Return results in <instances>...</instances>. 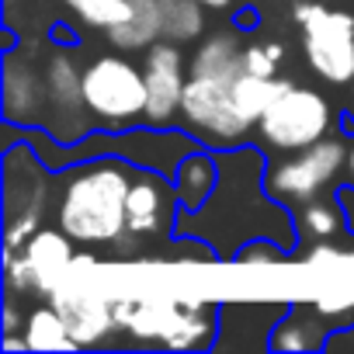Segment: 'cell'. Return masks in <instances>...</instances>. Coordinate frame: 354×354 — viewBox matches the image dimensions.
Listing matches in <instances>:
<instances>
[{"label": "cell", "instance_id": "19", "mask_svg": "<svg viewBox=\"0 0 354 354\" xmlns=\"http://www.w3.org/2000/svg\"><path fill=\"white\" fill-rule=\"evenodd\" d=\"M299 230L309 233L313 240H330L340 233V205H330V202H306L302 212H299Z\"/></svg>", "mask_w": 354, "mask_h": 354}, {"label": "cell", "instance_id": "13", "mask_svg": "<svg viewBox=\"0 0 354 354\" xmlns=\"http://www.w3.org/2000/svg\"><path fill=\"white\" fill-rule=\"evenodd\" d=\"M170 181H174L181 209H188V212L202 209L219 185V156L209 153V149H192L181 163H177Z\"/></svg>", "mask_w": 354, "mask_h": 354}, {"label": "cell", "instance_id": "14", "mask_svg": "<svg viewBox=\"0 0 354 354\" xmlns=\"http://www.w3.org/2000/svg\"><path fill=\"white\" fill-rule=\"evenodd\" d=\"M163 39V4L160 0H132L125 21L108 28V42L118 53H139Z\"/></svg>", "mask_w": 354, "mask_h": 354}, {"label": "cell", "instance_id": "24", "mask_svg": "<svg viewBox=\"0 0 354 354\" xmlns=\"http://www.w3.org/2000/svg\"><path fill=\"white\" fill-rule=\"evenodd\" d=\"M195 4H202V8H216V11H223V8H230L233 0H195Z\"/></svg>", "mask_w": 354, "mask_h": 354}, {"label": "cell", "instance_id": "3", "mask_svg": "<svg viewBox=\"0 0 354 354\" xmlns=\"http://www.w3.org/2000/svg\"><path fill=\"white\" fill-rule=\"evenodd\" d=\"M240 70L243 66L219 70V73H188L185 97H181V118L188 132L202 139L205 146H219V149L243 146V139L254 129V122L240 111L236 91H233Z\"/></svg>", "mask_w": 354, "mask_h": 354}, {"label": "cell", "instance_id": "9", "mask_svg": "<svg viewBox=\"0 0 354 354\" xmlns=\"http://www.w3.org/2000/svg\"><path fill=\"white\" fill-rule=\"evenodd\" d=\"M49 302L63 313L77 347H104L111 340V333L118 330L115 319V302L101 292L84 288L73 274L49 295Z\"/></svg>", "mask_w": 354, "mask_h": 354}, {"label": "cell", "instance_id": "15", "mask_svg": "<svg viewBox=\"0 0 354 354\" xmlns=\"http://www.w3.org/2000/svg\"><path fill=\"white\" fill-rule=\"evenodd\" d=\"M25 340H28V351H80L70 326H66V319H63V313L53 302L28 313Z\"/></svg>", "mask_w": 354, "mask_h": 354}, {"label": "cell", "instance_id": "1", "mask_svg": "<svg viewBox=\"0 0 354 354\" xmlns=\"http://www.w3.org/2000/svg\"><path fill=\"white\" fill-rule=\"evenodd\" d=\"M268 163L257 149L250 146H230L219 153V185L212 198L188 212L177 209L174 236H198L205 240L219 257H236L250 240H261V226L250 223V212H268L278 216L285 212V202H278L268 185ZM268 240V236H264Z\"/></svg>", "mask_w": 354, "mask_h": 354}, {"label": "cell", "instance_id": "5", "mask_svg": "<svg viewBox=\"0 0 354 354\" xmlns=\"http://www.w3.org/2000/svg\"><path fill=\"white\" fill-rule=\"evenodd\" d=\"M295 21L302 28V56L326 84L354 80V15L316 0H295Z\"/></svg>", "mask_w": 354, "mask_h": 354}, {"label": "cell", "instance_id": "7", "mask_svg": "<svg viewBox=\"0 0 354 354\" xmlns=\"http://www.w3.org/2000/svg\"><path fill=\"white\" fill-rule=\"evenodd\" d=\"M347 163V146L340 139H319L306 149H295L288 160L271 163L264 185L285 205H306L323 195V188Z\"/></svg>", "mask_w": 354, "mask_h": 354}, {"label": "cell", "instance_id": "16", "mask_svg": "<svg viewBox=\"0 0 354 354\" xmlns=\"http://www.w3.org/2000/svg\"><path fill=\"white\" fill-rule=\"evenodd\" d=\"M326 330H330L326 323H316V319L306 323V309H292L285 319H278L271 326L268 347H274V351H316V347H323Z\"/></svg>", "mask_w": 354, "mask_h": 354}, {"label": "cell", "instance_id": "2", "mask_svg": "<svg viewBox=\"0 0 354 354\" xmlns=\"http://www.w3.org/2000/svg\"><path fill=\"white\" fill-rule=\"evenodd\" d=\"M125 156H94L66 170L56 205V223L73 243L111 247L129 233V188L132 170Z\"/></svg>", "mask_w": 354, "mask_h": 354}, {"label": "cell", "instance_id": "25", "mask_svg": "<svg viewBox=\"0 0 354 354\" xmlns=\"http://www.w3.org/2000/svg\"><path fill=\"white\" fill-rule=\"evenodd\" d=\"M344 167H347V177H351V185H354V146L347 149V163Z\"/></svg>", "mask_w": 354, "mask_h": 354}, {"label": "cell", "instance_id": "17", "mask_svg": "<svg viewBox=\"0 0 354 354\" xmlns=\"http://www.w3.org/2000/svg\"><path fill=\"white\" fill-rule=\"evenodd\" d=\"M160 4H163V39L192 42L195 35H202L205 28L202 4H195V0H160Z\"/></svg>", "mask_w": 354, "mask_h": 354}, {"label": "cell", "instance_id": "20", "mask_svg": "<svg viewBox=\"0 0 354 354\" xmlns=\"http://www.w3.org/2000/svg\"><path fill=\"white\" fill-rule=\"evenodd\" d=\"M281 56H285L281 42H250L243 46V70L254 77H274Z\"/></svg>", "mask_w": 354, "mask_h": 354}, {"label": "cell", "instance_id": "4", "mask_svg": "<svg viewBox=\"0 0 354 354\" xmlns=\"http://www.w3.org/2000/svg\"><path fill=\"white\" fill-rule=\"evenodd\" d=\"M84 104L104 129H129L146 111V73L118 53H104L84 70Z\"/></svg>", "mask_w": 354, "mask_h": 354}, {"label": "cell", "instance_id": "11", "mask_svg": "<svg viewBox=\"0 0 354 354\" xmlns=\"http://www.w3.org/2000/svg\"><path fill=\"white\" fill-rule=\"evenodd\" d=\"M4 118L8 125H28V129H46L49 118L46 77L28 63H21L15 53L8 56L4 70Z\"/></svg>", "mask_w": 354, "mask_h": 354}, {"label": "cell", "instance_id": "23", "mask_svg": "<svg viewBox=\"0 0 354 354\" xmlns=\"http://www.w3.org/2000/svg\"><path fill=\"white\" fill-rule=\"evenodd\" d=\"M4 351H28V340L15 337V333H4Z\"/></svg>", "mask_w": 354, "mask_h": 354}, {"label": "cell", "instance_id": "8", "mask_svg": "<svg viewBox=\"0 0 354 354\" xmlns=\"http://www.w3.org/2000/svg\"><path fill=\"white\" fill-rule=\"evenodd\" d=\"M181 42L160 39L146 49L142 56V73H146V111L142 125L149 129H170L174 118L181 115V97H185V56L177 49Z\"/></svg>", "mask_w": 354, "mask_h": 354}, {"label": "cell", "instance_id": "6", "mask_svg": "<svg viewBox=\"0 0 354 354\" xmlns=\"http://www.w3.org/2000/svg\"><path fill=\"white\" fill-rule=\"evenodd\" d=\"M330 125H333V111H330L326 97L319 91L299 87V84H288L257 122L264 142L281 153H295V149H306V146L326 139Z\"/></svg>", "mask_w": 354, "mask_h": 354}, {"label": "cell", "instance_id": "10", "mask_svg": "<svg viewBox=\"0 0 354 354\" xmlns=\"http://www.w3.org/2000/svg\"><path fill=\"white\" fill-rule=\"evenodd\" d=\"M177 209H181V202H177L170 177L160 170H149V167H136L132 188H129V205H125L129 233L136 240L153 236L163 226H170V212H177Z\"/></svg>", "mask_w": 354, "mask_h": 354}, {"label": "cell", "instance_id": "21", "mask_svg": "<svg viewBox=\"0 0 354 354\" xmlns=\"http://www.w3.org/2000/svg\"><path fill=\"white\" fill-rule=\"evenodd\" d=\"M233 25H236L240 32H254V28H257V11H254V8H243V11L236 15Z\"/></svg>", "mask_w": 354, "mask_h": 354}, {"label": "cell", "instance_id": "12", "mask_svg": "<svg viewBox=\"0 0 354 354\" xmlns=\"http://www.w3.org/2000/svg\"><path fill=\"white\" fill-rule=\"evenodd\" d=\"M25 257L32 261V271H35V292L39 295H53L73 271V261H77V254H73V240L63 233V230H39L25 247Z\"/></svg>", "mask_w": 354, "mask_h": 354}, {"label": "cell", "instance_id": "18", "mask_svg": "<svg viewBox=\"0 0 354 354\" xmlns=\"http://www.w3.org/2000/svg\"><path fill=\"white\" fill-rule=\"evenodd\" d=\"M73 8V15L94 28H111L118 21H125V15L132 11V0H66Z\"/></svg>", "mask_w": 354, "mask_h": 354}, {"label": "cell", "instance_id": "22", "mask_svg": "<svg viewBox=\"0 0 354 354\" xmlns=\"http://www.w3.org/2000/svg\"><path fill=\"white\" fill-rule=\"evenodd\" d=\"M21 323H18V309H15V302H4V333H15Z\"/></svg>", "mask_w": 354, "mask_h": 354}]
</instances>
